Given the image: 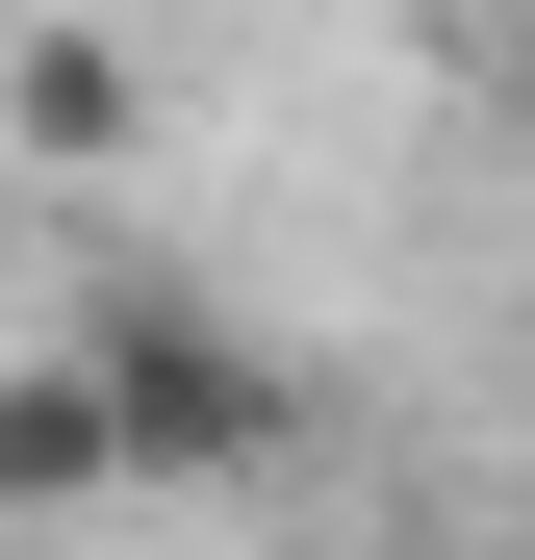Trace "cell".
Here are the masks:
<instances>
[{"label":"cell","instance_id":"2","mask_svg":"<svg viewBox=\"0 0 535 560\" xmlns=\"http://www.w3.org/2000/svg\"><path fill=\"white\" fill-rule=\"evenodd\" d=\"M51 510H128L103 383H77V357H0V535H51Z\"/></svg>","mask_w":535,"mask_h":560},{"label":"cell","instance_id":"3","mask_svg":"<svg viewBox=\"0 0 535 560\" xmlns=\"http://www.w3.org/2000/svg\"><path fill=\"white\" fill-rule=\"evenodd\" d=\"M0 128H26L51 178H103V153L153 128V77H128V26H26V51H0Z\"/></svg>","mask_w":535,"mask_h":560},{"label":"cell","instance_id":"1","mask_svg":"<svg viewBox=\"0 0 535 560\" xmlns=\"http://www.w3.org/2000/svg\"><path fill=\"white\" fill-rule=\"evenodd\" d=\"M51 357L103 383V458H128V485H281V458H306V357H255L205 280H103Z\"/></svg>","mask_w":535,"mask_h":560}]
</instances>
